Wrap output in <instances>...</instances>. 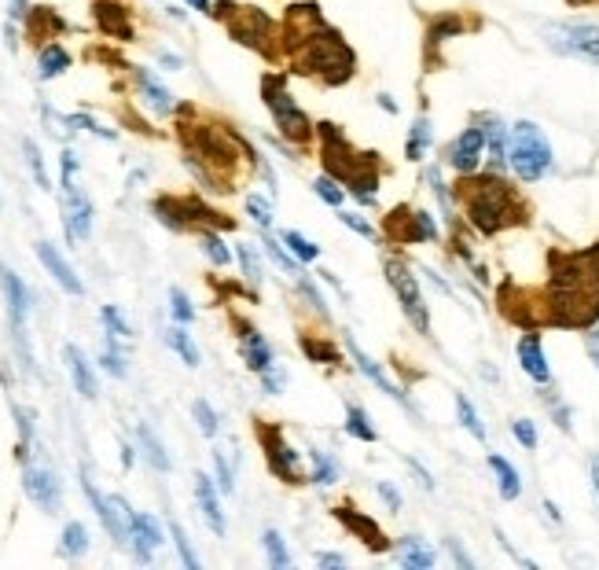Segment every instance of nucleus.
Returning <instances> with one entry per match:
<instances>
[{"label": "nucleus", "mask_w": 599, "mask_h": 570, "mask_svg": "<svg viewBox=\"0 0 599 570\" xmlns=\"http://www.w3.org/2000/svg\"><path fill=\"white\" fill-rule=\"evenodd\" d=\"M456 199L464 203L467 221H471L482 236H497L504 228H515L530 221V206L522 203V195L515 192L497 170L460 177Z\"/></svg>", "instance_id": "1"}, {"label": "nucleus", "mask_w": 599, "mask_h": 570, "mask_svg": "<svg viewBox=\"0 0 599 570\" xmlns=\"http://www.w3.org/2000/svg\"><path fill=\"white\" fill-rule=\"evenodd\" d=\"M261 100H265L272 122H276V129L283 133L287 144H294V148H309V144H313L317 126H313V118L298 107V100H294L287 81H283V74H265V78H261Z\"/></svg>", "instance_id": "2"}, {"label": "nucleus", "mask_w": 599, "mask_h": 570, "mask_svg": "<svg viewBox=\"0 0 599 570\" xmlns=\"http://www.w3.org/2000/svg\"><path fill=\"white\" fill-rule=\"evenodd\" d=\"M508 166L515 170V177L526 184L541 181L544 173H552L555 155L552 144L544 137V129L537 122H515L508 137Z\"/></svg>", "instance_id": "3"}, {"label": "nucleus", "mask_w": 599, "mask_h": 570, "mask_svg": "<svg viewBox=\"0 0 599 570\" xmlns=\"http://www.w3.org/2000/svg\"><path fill=\"white\" fill-rule=\"evenodd\" d=\"M214 15L225 19L228 34L236 37L239 45L254 48V52H261V56L269 59L280 56V26L272 23L261 8H250V4H217Z\"/></svg>", "instance_id": "4"}, {"label": "nucleus", "mask_w": 599, "mask_h": 570, "mask_svg": "<svg viewBox=\"0 0 599 570\" xmlns=\"http://www.w3.org/2000/svg\"><path fill=\"white\" fill-rule=\"evenodd\" d=\"M383 273H386V284H390V291H394L397 306H401L408 324H412L419 335H430V309H427L423 291H419V280L412 276V265H405L401 258H386Z\"/></svg>", "instance_id": "5"}, {"label": "nucleus", "mask_w": 599, "mask_h": 570, "mask_svg": "<svg viewBox=\"0 0 599 570\" xmlns=\"http://www.w3.org/2000/svg\"><path fill=\"white\" fill-rule=\"evenodd\" d=\"M386 243L394 247H416V243H434L441 236L438 221L430 210H416V206H394L390 214L383 217V232H379Z\"/></svg>", "instance_id": "6"}, {"label": "nucleus", "mask_w": 599, "mask_h": 570, "mask_svg": "<svg viewBox=\"0 0 599 570\" xmlns=\"http://www.w3.org/2000/svg\"><path fill=\"white\" fill-rule=\"evenodd\" d=\"M258 442L265 449V464H269L272 479L287 482V486H306L309 475L302 468V453L283 438L276 423H258Z\"/></svg>", "instance_id": "7"}, {"label": "nucleus", "mask_w": 599, "mask_h": 570, "mask_svg": "<svg viewBox=\"0 0 599 570\" xmlns=\"http://www.w3.org/2000/svg\"><path fill=\"white\" fill-rule=\"evenodd\" d=\"M552 52L599 67V23H548L541 30Z\"/></svg>", "instance_id": "8"}, {"label": "nucleus", "mask_w": 599, "mask_h": 570, "mask_svg": "<svg viewBox=\"0 0 599 570\" xmlns=\"http://www.w3.org/2000/svg\"><path fill=\"white\" fill-rule=\"evenodd\" d=\"M0 287H4V298H8V320H12V335L15 346H19V357H23V368L34 372V354H30V339H26V317H30V291L19 276L0 265Z\"/></svg>", "instance_id": "9"}, {"label": "nucleus", "mask_w": 599, "mask_h": 570, "mask_svg": "<svg viewBox=\"0 0 599 570\" xmlns=\"http://www.w3.org/2000/svg\"><path fill=\"white\" fill-rule=\"evenodd\" d=\"M482 159H486V133H482L478 122H471L464 133H456V137L449 140V148H445V166L456 170L460 177H467V173H478Z\"/></svg>", "instance_id": "10"}, {"label": "nucleus", "mask_w": 599, "mask_h": 570, "mask_svg": "<svg viewBox=\"0 0 599 570\" xmlns=\"http://www.w3.org/2000/svg\"><path fill=\"white\" fill-rule=\"evenodd\" d=\"M331 515H335V523H342V530H350L368 552H390V537L383 534V526L375 523L368 512H357L353 504H335Z\"/></svg>", "instance_id": "11"}, {"label": "nucleus", "mask_w": 599, "mask_h": 570, "mask_svg": "<svg viewBox=\"0 0 599 570\" xmlns=\"http://www.w3.org/2000/svg\"><path fill=\"white\" fill-rule=\"evenodd\" d=\"M342 346H346V350H350L353 365L361 368V376L368 379V383H372V387H379V390H383L386 398H394V401H401V405H408L405 390L397 387V383H390V376H386V372H383V365H379V361H375V357L368 354V350H364L361 342L353 339L350 331H342Z\"/></svg>", "instance_id": "12"}, {"label": "nucleus", "mask_w": 599, "mask_h": 570, "mask_svg": "<svg viewBox=\"0 0 599 570\" xmlns=\"http://www.w3.org/2000/svg\"><path fill=\"white\" fill-rule=\"evenodd\" d=\"M23 486H26V497L41 508V512L56 515L59 504H63V490H59V479L56 471L48 468H26L23 471Z\"/></svg>", "instance_id": "13"}, {"label": "nucleus", "mask_w": 599, "mask_h": 570, "mask_svg": "<svg viewBox=\"0 0 599 570\" xmlns=\"http://www.w3.org/2000/svg\"><path fill=\"white\" fill-rule=\"evenodd\" d=\"M63 192H67V240L70 243L89 240V232H92V203H89V195L81 192L78 184H67Z\"/></svg>", "instance_id": "14"}, {"label": "nucleus", "mask_w": 599, "mask_h": 570, "mask_svg": "<svg viewBox=\"0 0 599 570\" xmlns=\"http://www.w3.org/2000/svg\"><path fill=\"white\" fill-rule=\"evenodd\" d=\"M515 354H519V365L522 372L533 379V383H552V368H548V357H544V346H541V335L537 331H526L515 346Z\"/></svg>", "instance_id": "15"}, {"label": "nucleus", "mask_w": 599, "mask_h": 570, "mask_svg": "<svg viewBox=\"0 0 599 570\" xmlns=\"http://www.w3.org/2000/svg\"><path fill=\"white\" fill-rule=\"evenodd\" d=\"M129 545H133L136 559L140 563H147L151 559V552L162 545V526L155 515L147 512H133V523H129Z\"/></svg>", "instance_id": "16"}, {"label": "nucleus", "mask_w": 599, "mask_h": 570, "mask_svg": "<svg viewBox=\"0 0 599 570\" xmlns=\"http://www.w3.org/2000/svg\"><path fill=\"white\" fill-rule=\"evenodd\" d=\"M37 258H41V265H45V269H48V276H52V280H56V284L63 287L67 295H85V287H81L78 273L70 269L67 258H63V254H59L56 247H52V243H48V240L37 243Z\"/></svg>", "instance_id": "17"}, {"label": "nucleus", "mask_w": 599, "mask_h": 570, "mask_svg": "<svg viewBox=\"0 0 599 570\" xmlns=\"http://www.w3.org/2000/svg\"><path fill=\"white\" fill-rule=\"evenodd\" d=\"M92 15H96V26H100L107 37H118V41H129V37H133L129 8L118 4V0H96V4H92Z\"/></svg>", "instance_id": "18"}, {"label": "nucleus", "mask_w": 599, "mask_h": 570, "mask_svg": "<svg viewBox=\"0 0 599 570\" xmlns=\"http://www.w3.org/2000/svg\"><path fill=\"white\" fill-rule=\"evenodd\" d=\"M478 126L486 133V151H489V162H493V170H504L508 166V137L511 129H504L497 114H478Z\"/></svg>", "instance_id": "19"}, {"label": "nucleus", "mask_w": 599, "mask_h": 570, "mask_svg": "<svg viewBox=\"0 0 599 570\" xmlns=\"http://www.w3.org/2000/svg\"><path fill=\"white\" fill-rule=\"evenodd\" d=\"M298 346H302V354H306L313 365H328V368L342 365V350H339V342L331 339V335L302 331V335H298Z\"/></svg>", "instance_id": "20"}, {"label": "nucleus", "mask_w": 599, "mask_h": 570, "mask_svg": "<svg viewBox=\"0 0 599 570\" xmlns=\"http://www.w3.org/2000/svg\"><path fill=\"white\" fill-rule=\"evenodd\" d=\"M243 335H239V350H243V361H247V368L250 372H269L272 368V346L265 342V335H261L258 328H247L243 324Z\"/></svg>", "instance_id": "21"}, {"label": "nucleus", "mask_w": 599, "mask_h": 570, "mask_svg": "<svg viewBox=\"0 0 599 570\" xmlns=\"http://www.w3.org/2000/svg\"><path fill=\"white\" fill-rule=\"evenodd\" d=\"M195 504H199L206 526H210L217 537H225V512H221V501H217L214 482L206 479V475H195Z\"/></svg>", "instance_id": "22"}, {"label": "nucleus", "mask_w": 599, "mask_h": 570, "mask_svg": "<svg viewBox=\"0 0 599 570\" xmlns=\"http://www.w3.org/2000/svg\"><path fill=\"white\" fill-rule=\"evenodd\" d=\"M467 30V23H464V15L460 12H441V15H434L427 23V34H423V41H427V52H438L441 45H449L453 37H460Z\"/></svg>", "instance_id": "23"}, {"label": "nucleus", "mask_w": 599, "mask_h": 570, "mask_svg": "<svg viewBox=\"0 0 599 570\" xmlns=\"http://www.w3.org/2000/svg\"><path fill=\"white\" fill-rule=\"evenodd\" d=\"M63 357H67V368H70V379H74V387H78V394L81 398H96V372H92V365H89V357L81 354L78 346H67L63 350Z\"/></svg>", "instance_id": "24"}, {"label": "nucleus", "mask_w": 599, "mask_h": 570, "mask_svg": "<svg viewBox=\"0 0 599 570\" xmlns=\"http://www.w3.org/2000/svg\"><path fill=\"white\" fill-rule=\"evenodd\" d=\"M136 85H140V92H144V103L151 107L155 114H170L173 111V96H170V89L162 85L151 70H144V67H136Z\"/></svg>", "instance_id": "25"}, {"label": "nucleus", "mask_w": 599, "mask_h": 570, "mask_svg": "<svg viewBox=\"0 0 599 570\" xmlns=\"http://www.w3.org/2000/svg\"><path fill=\"white\" fill-rule=\"evenodd\" d=\"M26 26H30V37H37V41H56V34L67 30V23L56 15V8H30Z\"/></svg>", "instance_id": "26"}, {"label": "nucleus", "mask_w": 599, "mask_h": 570, "mask_svg": "<svg viewBox=\"0 0 599 570\" xmlns=\"http://www.w3.org/2000/svg\"><path fill=\"white\" fill-rule=\"evenodd\" d=\"M486 460H489V471L497 475L500 497H504V501H515V497H519V493H522L519 471L511 468V460H504V456H500V453H489Z\"/></svg>", "instance_id": "27"}, {"label": "nucleus", "mask_w": 599, "mask_h": 570, "mask_svg": "<svg viewBox=\"0 0 599 570\" xmlns=\"http://www.w3.org/2000/svg\"><path fill=\"white\" fill-rule=\"evenodd\" d=\"M430 140H434V126H430L427 114H419L412 129H408V140H405V155L408 162H423V155L430 151Z\"/></svg>", "instance_id": "28"}, {"label": "nucleus", "mask_w": 599, "mask_h": 570, "mask_svg": "<svg viewBox=\"0 0 599 570\" xmlns=\"http://www.w3.org/2000/svg\"><path fill=\"white\" fill-rule=\"evenodd\" d=\"M309 460H313V475H309V482L313 486H320V490H328V486H335L342 475L339 460L331 453H324V449H309Z\"/></svg>", "instance_id": "29"}, {"label": "nucleus", "mask_w": 599, "mask_h": 570, "mask_svg": "<svg viewBox=\"0 0 599 570\" xmlns=\"http://www.w3.org/2000/svg\"><path fill=\"white\" fill-rule=\"evenodd\" d=\"M136 442H140V449H144V456H147V464L155 471H170L173 464H170V456H166V445L155 438V431L147 427V423H136Z\"/></svg>", "instance_id": "30"}, {"label": "nucleus", "mask_w": 599, "mask_h": 570, "mask_svg": "<svg viewBox=\"0 0 599 570\" xmlns=\"http://www.w3.org/2000/svg\"><path fill=\"white\" fill-rule=\"evenodd\" d=\"M63 70H70V52L63 45H56V41H48L41 52H37V74L41 78H59Z\"/></svg>", "instance_id": "31"}, {"label": "nucleus", "mask_w": 599, "mask_h": 570, "mask_svg": "<svg viewBox=\"0 0 599 570\" xmlns=\"http://www.w3.org/2000/svg\"><path fill=\"white\" fill-rule=\"evenodd\" d=\"M397 563L408 570H430L434 567V552H430L419 537H401V552H397Z\"/></svg>", "instance_id": "32"}, {"label": "nucleus", "mask_w": 599, "mask_h": 570, "mask_svg": "<svg viewBox=\"0 0 599 570\" xmlns=\"http://www.w3.org/2000/svg\"><path fill=\"white\" fill-rule=\"evenodd\" d=\"M166 342H170V350H173L177 357H181L184 365H188V368H199V361H203V357H199V346L192 342V335L184 331V324H177V328L166 331Z\"/></svg>", "instance_id": "33"}, {"label": "nucleus", "mask_w": 599, "mask_h": 570, "mask_svg": "<svg viewBox=\"0 0 599 570\" xmlns=\"http://www.w3.org/2000/svg\"><path fill=\"white\" fill-rule=\"evenodd\" d=\"M346 434L357 438V442H379V431L372 427V416H368L361 405H350V409H346Z\"/></svg>", "instance_id": "34"}, {"label": "nucleus", "mask_w": 599, "mask_h": 570, "mask_svg": "<svg viewBox=\"0 0 599 570\" xmlns=\"http://www.w3.org/2000/svg\"><path fill=\"white\" fill-rule=\"evenodd\" d=\"M456 416H460V427H464L471 438L486 442V427H482V416H478V409L471 405V398H467V394H456Z\"/></svg>", "instance_id": "35"}, {"label": "nucleus", "mask_w": 599, "mask_h": 570, "mask_svg": "<svg viewBox=\"0 0 599 570\" xmlns=\"http://www.w3.org/2000/svg\"><path fill=\"white\" fill-rule=\"evenodd\" d=\"M261 545H265V556H269L272 570H291V552H287V545H283L280 530H265Z\"/></svg>", "instance_id": "36"}, {"label": "nucleus", "mask_w": 599, "mask_h": 570, "mask_svg": "<svg viewBox=\"0 0 599 570\" xmlns=\"http://www.w3.org/2000/svg\"><path fill=\"white\" fill-rule=\"evenodd\" d=\"M280 243L294 254V258H298V262H317V258H320V247H317V243L306 240V236H302V232H294V228H287V232H283Z\"/></svg>", "instance_id": "37"}, {"label": "nucleus", "mask_w": 599, "mask_h": 570, "mask_svg": "<svg viewBox=\"0 0 599 570\" xmlns=\"http://www.w3.org/2000/svg\"><path fill=\"white\" fill-rule=\"evenodd\" d=\"M85 552H89V530L81 523H67L63 526V556L81 559Z\"/></svg>", "instance_id": "38"}, {"label": "nucleus", "mask_w": 599, "mask_h": 570, "mask_svg": "<svg viewBox=\"0 0 599 570\" xmlns=\"http://www.w3.org/2000/svg\"><path fill=\"white\" fill-rule=\"evenodd\" d=\"M199 243H203V254L217 265V269H225V265L232 262V251H228V243L221 240L217 232H199Z\"/></svg>", "instance_id": "39"}, {"label": "nucleus", "mask_w": 599, "mask_h": 570, "mask_svg": "<svg viewBox=\"0 0 599 570\" xmlns=\"http://www.w3.org/2000/svg\"><path fill=\"white\" fill-rule=\"evenodd\" d=\"M313 192H317L328 206H335V210H342V199L350 195L339 181H335V177H328V173H320L317 181H313Z\"/></svg>", "instance_id": "40"}, {"label": "nucleus", "mask_w": 599, "mask_h": 570, "mask_svg": "<svg viewBox=\"0 0 599 570\" xmlns=\"http://www.w3.org/2000/svg\"><path fill=\"white\" fill-rule=\"evenodd\" d=\"M261 247H265V251H269V258L276 265H280L283 273H291V276H302V269H298V258H294L291 251H287V247H283V243H276L272 240V236H265V240H261Z\"/></svg>", "instance_id": "41"}, {"label": "nucleus", "mask_w": 599, "mask_h": 570, "mask_svg": "<svg viewBox=\"0 0 599 570\" xmlns=\"http://www.w3.org/2000/svg\"><path fill=\"white\" fill-rule=\"evenodd\" d=\"M23 151H26V162H30V173H34V181L41 192H48L52 188V181H48V170H45V159H41V148H37L34 140H23Z\"/></svg>", "instance_id": "42"}, {"label": "nucleus", "mask_w": 599, "mask_h": 570, "mask_svg": "<svg viewBox=\"0 0 599 570\" xmlns=\"http://www.w3.org/2000/svg\"><path fill=\"white\" fill-rule=\"evenodd\" d=\"M339 221H342V225H346V228H353L357 236H364V240H368V243L379 240V228H375L372 221H368V217H364V214H357V210H339Z\"/></svg>", "instance_id": "43"}, {"label": "nucleus", "mask_w": 599, "mask_h": 570, "mask_svg": "<svg viewBox=\"0 0 599 570\" xmlns=\"http://www.w3.org/2000/svg\"><path fill=\"white\" fill-rule=\"evenodd\" d=\"M170 534H173V545H177V552H181V563L188 570H199V556H195L192 541H188V534H184L181 523H170Z\"/></svg>", "instance_id": "44"}, {"label": "nucleus", "mask_w": 599, "mask_h": 570, "mask_svg": "<svg viewBox=\"0 0 599 570\" xmlns=\"http://www.w3.org/2000/svg\"><path fill=\"white\" fill-rule=\"evenodd\" d=\"M192 416H195V423H199V431H203L206 438H214V434H217V412L210 409V401L195 398L192 401Z\"/></svg>", "instance_id": "45"}, {"label": "nucleus", "mask_w": 599, "mask_h": 570, "mask_svg": "<svg viewBox=\"0 0 599 570\" xmlns=\"http://www.w3.org/2000/svg\"><path fill=\"white\" fill-rule=\"evenodd\" d=\"M100 320H103V328H107V335H114V339H129V335H133V328L125 324V317L118 313V306H103Z\"/></svg>", "instance_id": "46"}, {"label": "nucleus", "mask_w": 599, "mask_h": 570, "mask_svg": "<svg viewBox=\"0 0 599 570\" xmlns=\"http://www.w3.org/2000/svg\"><path fill=\"white\" fill-rule=\"evenodd\" d=\"M15 412V423H19V456H30V442H34V416L26 409H19V405H12Z\"/></svg>", "instance_id": "47"}, {"label": "nucleus", "mask_w": 599, "mask_h": 570, "mask_svg": "<svg viewBox=\"0 0 599 570\" xmlns=\"http://www.w3.org/2000/svg\"><path fill=\"white\" fill-rule=\"evenodd\" d=\"M170 313H173V320H177V324H192V320H195L192 298L184 295L181 287H173V291H170Z\"/></svg>", "instance_id": "48"}, {"label": "nucleus", "mask_w": 599, "mask_h": 570, "mask_svg": "<svg viewBox=\"0 0 599 570\" xmlns=\"http://www.w3.org/2000/svg\"><path fill=\"white\" fill-rule=\"evenodd\" d=\"M239 265H243L247 280H254V284H258V280H261V262H258V251H254L250 243H239Z\"/></svg>", "instance_id": "49"}, {"label": "nucleus", "mask_w": 599, "mask_h": 570, "mask_svg": "<svg viewBox=\"0 0 599 570\" xmlns=\"http://www.w3.org/2000/svg\"><path fill=\"white\" fill-rule=\"evenodd\" d=\"M247 214L254 217V221H258V225L265 228V232L272 228V206L265 203L261 195H247Z\"/></svg>", "instance_id": "50"}, {"label": "nucleus", "mask_w": 599, "mask_h": 570, "mask_svg": "<svg viewBox=\"0 0 599 570\" xmlns=\"http://www.w3.org/2000/svg\"><path fill=\"white\" fill-rule=\"evenodd\" d=\"M214 471H217V486H221V490H225V493L236 490V475H232V464L225 460V453H221V449L214 453Z\"/></svg>", "instance_id": "51"}, {"label": "nucleus", "mask_w": 599, "mask_h": 570, "mask_svg": "<svg viewBox=\"0 0 599 570\" xmlns=\"http://www.w3.org/2000/svg\"><path fill=\"white\" fill-rule=\"evenodd\" d=\"M511 434L519 438L522 449H537V427H533V420H515L511 423Z\"/></svg>", "instance_id": "52"}, {"label": "nucleus", "mask_w": 599, "mask_h": 570, "mask_svg": "<svg viewBox=\"0 0 599 570\" xmlns=\"http://www.w3.org/2000/svg\"><path fill=\"white\" fill-rule=\"evenodd\" d=\"M261 387H265V394H280V390L287 387V372L272 365L269 372H261Z\"/></svg>", "instance_id": "53"}, {"label": "nucleus", "mask_w": 599, "mask_h": 570, "mask_svg": "<svg viewBox=\"0 0 599 570\" xmlns=\"http://www.w3.org/2000/svg\"><path fill=\"white\" fill-rule=\"evenodd\" d=\"M375 493L383 497L386 508H390V512H401V493H397L394 486H390V482H379V486H375Z\"/></svg>", "instance_id": "54"}, {"label": "nucleus", "mask_w": 599, "mask_h": 570, "mask_svg": "<svg viewBox=\"0 0 599 570\" xmlns=\"http://www.w3.org/2000/svg\"><path fill=\"white\" fill-rule=\"evenodd\" d=\"M585 350H588V357H592V365H596V372H599V320L592 324V328H588Z\"/></svg>", "instance_id": "55"}, {"label": "nucleus", "mask_w": 599, "mask_h": 570, "mask_svg": "<svg viewBox=\"0 0 599 570\" xmlns=\"http://www.w3.org/2000/svg\"><path fill=\"white\" fill-rule=\"evenodd\" d=\"M317 563L320 567H346V556H339V552H320Z\"/></svg>", "instance_id": "56"}, {"label": "nucleus", "mask_w": 599, "mask_h": 570, "mask_svg": "<svg viewBox=\"0 0 599 570\" xmlns=\"http://www.w3.org/2000/svg\"><path fill=\"white\" fill-rule=\"evenodd\" d=\"M408 468L416 471V475H419V482H423V486H427V490H434V479H430V471L423 468V464H419V460H412V456H408Z\"/></svg>", "instance_id": "57"}, {"label": "nucleus", "mask_w": 599, "mask_h": 570, "mask_svg": "<svg viewBox=\"0 0 599 570\" xmlns=\"http://www.w3.org/2000/svg\"><path fill=\"white\" fill-rule=\"evenodd\" d=\"M449 552H453V559H456V563H464V567H471V559L464 556V548L456 545V541H449Z\"/></svg>", "instance_id": "58"}, {"label": "nucleus", "mask_w": 599, "mask_h": 570, "mask_svg": "<svg viewBox=\"0 0 599 570\" xmlns=\"http://www.w3.org/2000/svg\"><path fill=\"white\" fill-rule=\"evenodd\" d=\"M592 490H596V501H599V453L592 456Z\"/></svg>", "instance_id": "59"}, {"label": "nucleus", "mask_w": 599, "mask_h": 570, "mask_svg": "<svg viewBox=\"0 0 599 570\" xmlns=\"http://www.w3.org/2000/svg\"><path fill=\"white\" fill-rule=\"evenodd\" d=\"M26 12H30V8H26V0H12V15H15V19H26Z\"/></svg>", "instance_id": "60"}, {"label": "nucleus", "mask_w": 599, "mask_h": 570, "mask_svg": "<svg viewBox=\"0 0 599 570\" xmlns=\"http://www.w3.org/2000/svg\"><path fill=\"white\" fill-rule=\"evenodd\" d=\"M188 4H192L195 12H203V15H210V8H214V4H210V0H188Z\"/></svg>", "instance_id": "61"}, {"label": "nucleus", "mask_w": 599, "mask_h": 570, "mask_svg": "<svg viewBox=\"0 0 599 570\" xmlns=\"http://www.w3.org/2000/svg\"><path fill=\"white\" fill-rule=\"evenodd\" d=\"M379 107H383V111H390V114L397 111V103L390 100V96H386V92H383V96H379Z\"/></svg>", "instance_id": "62"}, {"label": "nucleus", "mask_w": 599, "mask_h": 570, "mask_svg": "<svg viewBox=\"0 0 599 570\" xmlns=\"http://www.w3.org/2000/svg\"><path fill=\"white\" fill-rule=\"evenodd\" d=\"M122 464H125V468L133 464V449H129V445H122Z\"/></svg>", "instance_id": "63"}]
</instances>
